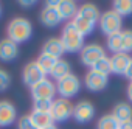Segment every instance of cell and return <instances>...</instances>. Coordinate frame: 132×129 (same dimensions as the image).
Listing matches in <instances>:
<instances>
[{"label":"cell","mask_w":132,"mask_h":129,"mask_svg":"<svg viewBox=\"0 0 132 129\" xmlns=\"http://www.w3.org/2000/svg\"><path fill=\"white\" fill-rule=\"evenodd\" d=\"M118 126H120V123L115 120V117L112 114L103 115L96 123V129H118Z\"/></svg>","instance_id":"obj_23"},{"label":"cell","mask_w":132,"mask_h":129,"mask_svg":"<svg viewBox=\"0 0 132 129\" xmlns=\"http://www.w3.org/2000/svg\"><path fill=\"white\" fill-rule=\"evenodd\" d=\"M39 19H40L42 25L47 27V28H54V27H57V25L62 22V19H61L57 10H56V8H48V6H44V8L40 10Z\"/></svg>","instance_id":"obj_15"},{"label":"cell","mask_w":132,"mask_h":129,"mask_svg":"<svg viewBox=\"0 0 132 129\" xmlns=\"http://www.w3.org/2000/svg\"><path fill=\"white\" fill-rule=\"evenodd\" d=\"M118 129H132V120H130V121H124V123H120Z\"/></svg>","instance_id":"obj_32"},{"label":"cell","mask_w":132,"mask_h":129,"mask_svg":"<svg viewBox=\"0 0 132 129\" xmlns=\"http://www.w3.org/2000/svg\"><path fill=\"white\" fill-rule=\"evenodd\" d=\"M65 53L64 47H62V42L59 37H50L44 42L42 45V54H47V56H51L54 59H61V56Z\"/></svg>","instance_id":"obj_14"},{"label":"cell","mask_w":132,"mask_h":129,"mask_svg":"<svg viewBox=\"0 0 132 129\" xmlns=\"http://www.w3.org/2000/svg\"><path fill=\"white\" fill-rule=\"evenodd\" d=\"M19 5H20L22 8H31L33 5H36V2H34V0H20Z\"/></svg>","instance_id":"obj_30"},{"label":"cell","mask_w":132,"mask_h":129,"mask_svg":"<svg viewBox=\"0 0 132 129\" xmlns=\"http://www.w3.org/2000/svg\"><path fill=\"white\" fill-rule=\"evenodd\" d=\"M100 10H98V6L96 5H93V3H84V5H81L79 8H78V13H76V16L73 17V20H70L76 28H78V31L86 37V36H89V34H92L93 33V30H95V27L98 25V22H100Z\"/></svg>","instance_id":"obj_1"},{"label":"cell","mask_w":132,"mask_h":129,"mask_svg":"<svg viewBox=\"0 0 132 129\" xmlns=\"http://www.w3.org/2000/svg\"><path fill=\"white\" fill-rule=\"evenodd\" d=\"M112 6H113L112 10L121 17L132 14V0H115L112 3Z\"/></svg>","instance_id":"obj_21"},{"label":"cell","mask_w":132,"mask_h":129,"mask_svg":"<svg viewBox=\"0 0 132 129\" xmlns=\"http://www.w3.org/2000/svg\"><path fill=\"white\" fill-rule=\"evenodd\" d=\"M107 84H109V76L103 75V73H98L92 69L84 76V86L90 92H101L107 87Z\"/></svg>","instance_id":"obj_10"},{"label":"cell","mask_w":132,"mask_h":129,"mask_svg":"<svg viewBox=\"0 0 132 129\" xmlns=\"http://www.w3.org/2000/svg\"><path fill=\"white\" fill-rule=\"evenodd\" d=\"M130 62V56L126 53H117L112 54L110 64H112V73L113 75H124L127 70V66Z\"/></svg>","instance_id":"obj_17"},{"label":"cell","mask_w":132,"mask_h":129,"mask_svg":"<svg viewBox=\"0 0 132 129\" xmlns=\"http://www.w3.org/2000/svg\"><path fill=\"white\" fill-rule=\"evenodd\" d=\"M0 16H2V6H0Z\"/></svg>","instance_id":"obj_35"},{"label":"cell","mask_w":132,"mask_h":129,"mask_svg":"<svg viewBox=\"0 0 132 129\" xmlns=\"http://www.w3.org/2000/svg\"><path fill=\"white\" fill-rule=\"evenodd\" d=\"M112 115L115 117V120L118 123H124V121H130L132 120V106L129 103H117L112 109Z\"/></svg>","instance_id":"obj_18"},{"label":"cell","mask_w":132,"mask_h":129,"mask_svg":"<svg viewBox=\"0 0 132 129\" xmlns=\"http://www.w3.org/2000/svg\"><path fill=\"white\" fill-rule=\"evenodd\" d=\"M79 90H81V81L75 73L64 76L62 79H59L56 83V93L59 95V98L70 100V98L76 96L79 93Z\"/></svg>","instance_id":"obj_5"},{"label":"cell","mask_w":132,"mask_h":129,"mask_svg":"<svg viewBox=\"0 0 132 129\" xmlns=\"http://www.w3.org/2000/svg\"><path fill=\"white\" fill-rule=\"evenodd\" d=\"M106 48H107L112 54L121 53V33L113 34V36H109L107 41H106Z\"/></svg>","instance_id":"obj_24"},{"label":"cell","mask_w":132,"mask_h":129,"mask_svg":"<svg viewBox=\"0 0 132 129\" xmlns=\"http://www.w3.org/2000/svg\"><path fill=\"white\" fill-rule=\"evenodd\" d=\"M33 36V23L27 17H14L6 27V37L13 42L25 44Z\"/></svg>","instance_id":"obj_2"},{"label":"cell","mask_w":132,"mask_h":129,"mask_svg":"<svg viewBox=\"0 0 132 129\" xmlns=\"http://www.w3.org/2000/svg\"><path fill=\"white\" fill-rule=\"evenodd\" d=\"M19 56V45L8 37L0 39V61L2 62H11Z\"/></svg>","instance_id":"obj_13"},{"label":"cell","mask_w":132,"mask_h":129,"mask_svg":"<svg viewBox=\"0 0 132 129\" xmlns=\"http://www.w3.org/2000/svg\"><path fill=\"white\" fill-rule=\"evenodd\" d=\"M53 101L50 100H33V110L37 112H50Z\"/></svg>","instance_id":"obj_27"},{"label":"cell","mask_w":132,"mask_h":129,"mask_svg":"<svg viewBox=\"0 0 132 129\" xmlns=\"http://www.w3.org/2000/svg\"><path fill=\"white\" fill-rule=\"evenodd\" d=\"M45 78H47V75L42 72V69L39 67V64L36 61L28 62L22 70V83L25 86H28L30 89L34 87L36 84H39L40 81H44Z\"/></svg>","instance_id":"obj_8"},{"label":"cell","mask_w":132,"mask_h":129,"mask_svg":"<svg viewBox=\"0 0 132 129\" xmlns=\"http://www.w3.org/2000/svg\"><path fill=\"white\" fill-rule=\"evenodd\" d=\"M56 61H57V59H54V58H51V56H47V54H42V53H40V56L36 59V62L39 64V67L42 69V72H44L45 75H50V73H51V70H53V67H54Z\"/></svg>","instance_id":"obj_22"},{"label":"cell","mask_w":132,"mask_h":129,"mask_svg":"<svg viewBox=\"0 0 132 129\" xmlns=\"http://www.w3.org/2000/svg\"><path fill=\"white\" fill-rule=\"evenodd\" d=\"M30 118H31V121L34 123V126L37 129H45V127L54 124L50 112H37V110H33L30 114Z\"/></svg>","instance_id":"obj_20"},{"label":"cell","mask_w":132,"mask_h":129,"mask_svg":"<svg viewBox=\"0 0 132 129\" xmlns=\"http://www.w3.org/2000/svg\"><path fill=\"white\" fill-rule=\"evenodd\" d=\"M16 123H17V129H37V127L34 126V123L31 121L30 115H22V117H19Z\"/></svg>","instance_id":"obj_28"},{"label":"cell","mask_w":132,"mask_h":129,"mask_svg":"<svg viewBox=\"0 0 132 129\" xmlns=\"http://www.w3.org/2000/svg\"><path fill=\"white\" fill-rule=\"evenodd\" d=\"M70 73H72L70 62L61 58V59H57V61H56L54 67H53V70H51V73H50V76H51L53 79L59 81V79H62L64 76H67V75H70Z\"/></svg>","instance_id":"obj_19"},{"label":"cell","mask_w":132,"mask_h":129,"mask_svg":"<svg viewBox=\"0 0 132 129\" xmlns=\"http://www.w3.org/2000/svg\"><path fill=\"white\" fill-rule=\"evenodd\" d=\"M16 121H17L16 106L8 100H2L0 101V127H8Z\"/></svg>","instance_id":"obj_12"},{"label":"cell","mask_w":132,"mask_h":129,"mask_svg":"<svg viewBox=\"0 0 132 129\" xmlns=\"http://www.w3.org/2000/svg\"><path fill=\"white\" fill-rule=\"evenodd\" d=\"M54 95H56V84L53 81H50L48 78H45L44 81H40L39 84L31 87L33 100H50V101H53Z\"/></svg>","instance_id":"obj_11"},{"label":"cell","mask_w":132,"mask_h":129,"mask_svg":"<svg viewBox=\"0 0 132 129\" xmlns=\"http://www.w3.org/2000/svg\"><path fill=\"white\" fill-rule=\"evenodd\" d=\"M10 84H11V75L5 69H0V92L8 90Z\"/></svg>","instance_id":"obj_29"},{"label":"cell","mask_w":132,"mask_h":129,"mask_svg":"<svg viewBox=\"0 0 132 129\" xmlns=\"http://www.w3.org/2000/svg\"><path fill=\"white\" fill-rule=\"evenodd\" d=\"M100 30L109 37V36H113V34H118L121 33L123 30V17L118 16L113 10H107L104 11L101 16H100Z\"/></svg>","instance_id":"obj_4"},{"label":"cell","mask_w":132,"mask_h":129,"mask_svg":"<svg viewBox=\"0 0 132 129\" xmlns=\"http://www.w3.org/2000/svg\"><path fill=\"white\" fill-rule=\"evenodd\" d=\"M95 114H96L95 106L90 101L82 100V101H79V103L75 104V107H73V117L72 118H75V121L84 124V123L92 121L95 118Z\"/></svg>","instance_id":"obj_9"},{"label":"cell","mask_w":132,"mask_h":129,"mask_svg":"<svg viewBox=\"0 0 132 129\" xmlns=\"http://www.w3.org/2000/svg\"><path fill=\"white\" fill-rule=\"evenodd\" d=\"M92 70L98 72V73H103V75H110L112 73V64H110V58L109 56H104L103 59H100L95 66L92 67Z\"/></svg>","instance_id":"obj_25"},{"label":"cell","mask_w":132,"mask_h":129,"mask_svg":"<svg viewBox=\"0 0 132 129\" xmlns=\"http://www.w3.org/2000/svg\"><path fill=\"white\" fill-rule=\"evenodd\" d=\"M124 76H126L127 79H130V81H132V58H130V62H129V66H127V70H126Z\"/></svg>","instance_id":"obj_31"},{"label":"cell","mask_w":132,"mask_h":129,"mask_svg":"<svg viewBox=\"0 0 132 129\" xmlns=\"http://www.w3.org/2000/svg\"><path fill=\"white\" fill-rule=\"evenodd\" d=\"M59 39L62 42L65 53H76V51H81L84 47V36L78 31V28L72 22H67L62 27Z\"/></svg>","instance_id":"obj_3"},{"label":"cell","mask_w":132,"mask_h":129,"mask_svg":"<svg viewBox=\"0 0 132 129\" xmlns=\"http://www.w3.org/2000/svg\"><path fill=\"white\" fill-rule=\"evenodd\" d=\"M78 8L79 6L76 5V2H73V0H59L57 6H56V10H57L62 20H70V19L73 20V17L78 13Z\"/></svg>","instance_id":"obj_16"},{"label":"cell","mask_w":132,"mask_h":129,"mask_svg":"<svg viewBox=\"0 0 132 129\" xmlns=\"http://www.w3.org/2000/svg\"><path fill=\"white\" fill-rule=\"evenodd\" d=\"M126 95H127V100L132 103V81L127 84V89H126Z\"/></svg>","instance_id":"obj_33"},{"label":"cell","mask_w":132,"mask_h":129,"mask_svg":"<svg viewBox=\"0 0 132 129\" xmlns=\"http://www.w3.org/2000/svg\"><path fill=\"white\" fill-rule=\"evenodd\" d=\"M45 129H57V126H56V124H51V126H48V127H45Z\"/></svg>","instance_id":"obj_34"},{"label":"cell","mask_w":132,"mask_h":129,"mask_svg":"<svg viewBox=\"0 0 132 129\" xmlns=\"http://www.w3.org/2000/svg\"><path fill=\"white\" fill-rule=\"evenodd\" d=\"M106 54V48L101 47L100 44H87L82 47V50L79 51V59H81V64L86 67H93L95 64L103 59Z\"/></svg>","instance_id":"obj_7"},{"label":"cell","mask_w":132,"mask_h":129,"mask_svg":"<svg viewBox=\"0 0 132 129\" xmlns=\"http://www.w3.org/2000/svg\"><path fill=\"white\" fill-rule=\"evenodd\" d=\"M132 51V30L121 31V53L129 54Z\"/></svg>","instance_id":"obj_26"},{"label":"cell","mask_w":132,"mask_h":129,"mask_svg":"<svg viewBox=\"0 0 132 129\" xmlns=\"http://www.w3.org/2000/svg\"><path fill=\"white\" fill-rule=\"evenodd\" d=\"M73 107H75V104L70 100H65V98L53 100V104L50 109V115L53 118V123H64L69 118H72L73 117Z\"/></svg>","instance_id":"obj_6"}]
</instances>
